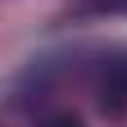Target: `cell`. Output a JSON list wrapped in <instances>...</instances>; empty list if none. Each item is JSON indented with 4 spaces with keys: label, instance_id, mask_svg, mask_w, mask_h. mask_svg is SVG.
<instances>
[{
    "label": "cell",
    "instance_id": "1",
    "mask_svg": "<svg viewBox=\"0 0 127 127\" xmlns=\"http://www.w3.org/2000/svg\"><path fill=\"white\" fill-rule=\"evenodd\" d=\"M100 104L104 109H127V50L104 64V73H100Z\"/></svg>",
    "mask_w": 127,
    "mask_h": 127
},
{
    "label": "cell",
    "instance_id": "2",
    "mask_svg": "<svg viewBox=\"0 0 127 127\" xmlns=\"http://www.w3.org/2000/svg\"><path fill=\"white\" fill-rule=\"evenodd\" d=\"M82 9H91V14H127V0H82Z\"/></svg>",
    "mask_w": 127,
    "mask_h": 127
},
{
    "label": "cell",
    "instance_id": "3",
    "mask_svg": "<svg viewBox=\"0 0 127 127\" xmlns=\"http://www.w3.org/2000/svg\"><path fill=\"white\" fill-rule=\"evenodd\" d=\"M41 127H82V118H77V114H55V118H45Z\"/></svg>",
    "mask_w": 127,
    "mask_h": 127
}]
</instances>
